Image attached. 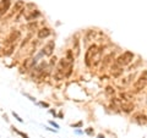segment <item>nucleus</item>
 <instances>
[{
  "label": "nucleus",
  "instance_id": "18",
  "mask_svg": "<svg viewBox=\"0 0 147 138\" xmlns=\"http://www.w3.org/2000/svg\"><path fill=\"white\" fill-rule=\"evenodd\" d=\"M114 93H115V90H114L113 88H112V87H107V88H105V94H107V95H109V96H113L114 95Z\"/></svg>",
  "mask_w": 147,
  "mask_h": 138
},
{
  "label": "nucleus",
  "instance_id": "10",
  "mask_svg": "<svg viewBox=\"0 0 147 138\" xmlns=\"http://www.w3.org/2000/svg\"><path fill=\"white\" fill-rule=\"evenodd\" d=\"M100 58H102V52H100V49H98V52L93 55V58H92L91 60V66H97L98 64L100 62Z\"/></svg>",
  "mask_w": 147,
  "mask_h": 138
},
{
  "label": "nucleus",
  "instance_id": "4",
  "mask_svg": "<svg viewBox=\"0 0 147 138\" xmlns=\"http://www.w3.org/2000/svg\"><path fill=\"white\" fill-rule=\"evenodd\" d=\"M34 64H36V60H34L33 58H28V59H26V60L24 61V64H22L21 72H27V71H30L31 68L34 66Z\"/></svg>",
  "mask_w": 147,
  "mask_h": 138
},
{
  "label": "nucleus",
  "instance_id": "17",
  "mask_svg": "<svg viewBox=\"0 0 147 138\" xmlns=\"http://www.w3.org/2000/svg\"><path fill=\"white\" fill-rule=\"evenodd\" d=\"M113 58H114V55H113V54H109V55H107V56H105V58L103 59V66H107L108 64L110 62V60H112Z\"/></svg>",
  "mask_w": 147,
  "mask_h": 138
},
{
  "label": "nucleus",
  "instance_id": "14",
  "mask_svg": "<svg viewBox=\"0 0 147 138\" xmlns=\"http://www.w3.org/2000/svg\"><path fill=\"white\" fill-rule=\"evenodd\" d=\"M120 98L124 102H132V100H134V96L130 93H120Z\"/></svg>",
  "mask_w": 147,
  "mask_h": 138
},
{
  "label": "nucleus",
  "instance_id": "6",
  "mask_svg": "<svg viewBox=\"0 0 147 138\" xmlns=\"http://www.w3.org/2000/svg\"><path fill=\"white\" fill-rule=\"evenodd\" d=\"M10 5H11V0H1L0 1V18L5 15V12L9 10Z\"/></svg>",
  "mask_w": 147,
  "mask_h": 138
},
{
  "label": "nucleus",
  "instance_id": "20",
  "mask_svg": "<svg viewBox=\"0 0 147 138\" xmlns=\"http://www.w3.org/2000/svg\"><path fill=\"white\" fill-rule=\"evenodd\" d=\"M36 26H37V23L34 22V23H31V25L28 26V28H30V29H33V28H36Z\"/></svg>",
  "mask_w": 147,
  "mask_h": 138
},
{
  "label": "nucleus",
  "instance_id": "12",
  "mask_svg": "<svg viewBox=\"0 0 147 138\" xmlns=\"http://www.w3.org/2000/svg\"><path fill=\"white\" fill-rule=\"evenodd\" d=\"M96 36H97V31H94V29H90V31H87V33H86V37H85V42H90V40H93L96 38Z\"/></svg>",
  "mask_w": 147,
  "mask_h": 138
},
{
  "label": "nucleus",
  "instance_id": "15",
  "mask_svg": "<svg viewBox=\"0 0 147 138\" xmlns=\"http://www.w3.org/2000/svg\"><path fill=\"white\" fill-rule=\"evenodd\" d=\"M13 49H15V45H13V44H9L7 47L4 49V55H5V56H9V55H11V54L13 53Z\"/></svg>",
  "mask_w": 147,
  "mask_h": 138
},
{
  "label": "nucleus",
  "instance_id": "11",
  "mask_svg": "<svg viewBox=\"0 0 147 138\" xmlns=\"http://www.w3.org/2000/svg\"><path fill=\"white\" fill-rule=\"evenodd\" d=\"M38 38L39 39H43V38H47L48 36H50V29L49 28H47V27H44V28H40L39 31H38Z\"/></svg>",
  "mask_w": 147,
  "mask_h": 138
},
{
  "label": "nucleus",
  "instance_id": "9",
  "mask_svg": "<svg viewBox=\"0 0 147 138\" xmlns=\"http://www.w3.org/2000/svg\"><path fill=\"white\" fill-rule=\"evenodd\" d=\"M123 67H120L119 65H117L115 62L112 65V70H110V72H112V75H113V77H119L123 73Z\"/></svg>",
  "mask_w": 147,
  "mask_h": 138
},
{
  "label": "nucleus",
  "instance_id": "13",
  "mask_svg": "<svg viewBox=\"0 0 147 138\" xmlns=\"http://www.w3.org/2000/svg\"><path fill=\"white\" fill-rule=\"evenodd\" d=\"M24 6H25V3L22 1V0H18V1H16L15 6H13V9H12V13L18 12V11H22V9H24Z\"/></svg>",
  "mask_w": 147,
  "mask_h": 138
},
{
  "label": "nucleus",
  "instance_id": "1",
  "mask_svg": "<svg viewBox=\"0 0 147 138\" xmlns=\"http://www.w3.org/2000/svg\"><path fill=\"white\" fill-rule=\"evenodd\" d=\"M132 60H134V54H132L131 52H125L124 54H121L114 62H115L117 65H119L120 67H124V66L129 65V64H131Z\"/></svg>",
  "mask_w": 147,
  "mask_h": 138
},
{
  "label": "nucleus",
  "instance_id": "22",
  "mask_svg": "<svg viewBox=\"0 0 147 138\" xmlns=\"http://www.w3.org/2000/svg\"><path fill=\"white\" fill-rule=\"evenodd\" d=\"M86 132H87V133H88V135H91V133H92V130H87Z\"/></svg>",
  "mask_w": 147,
  "mask_h": 138
},
{
  "label": "nucleus",
  "instance_id": "19",
  "mask_svg": "<svg viewBox=\"0 0 147 138\" xmlns=\"http://www.w3.org/2000/svg\"><path fill=\"white\" fill-rule=\"evenodd\" d=\"M55 62H57V58H55V56H54V58H52V59H50V65H54Z\"/></svg>",
  "mask_w": 147,
  "mask_h": 138
},
{
  "label": "nucleus",
  "instance_id": "8",
  "mask_svg": "<svg viewBox=\"0 0 147 138\" xmlns=\"http://www.w3.org/2000/svg\"><path fill=\"white\" fill-rule=\"evenodd\" d=\"M134 121L135 122H137L139 125H146L147 123V116L145 114H142V113H139V114H136V115H134Z\"/></svg>",
  "mask_w": 147,
  "mask_h": 138
},
{
  "label": "nucleus",
  "instance_id": "3",
  "mask_svg": "<svg viewBox=\"0 0 147 138\" xmlns=\"http://www.w3.org/2000/svg\"><path fill=\"white\" fill-rule=\"evenodd\" d=\"M98 47L96 44L93 45H91V47L88 48V50L86 52V55H85V62H86V65L87 66H91V60H92V58H93V55L98 52Z\"/></svg>",
  "mask_w": 147,
  "mask_h": 138
},
{
  "label": "nucleus",
  "instance_id": "21",
  "mask_svg": "<svg viewBox=\"0 0 147 138\" xmlns=\"http://www.w3.org/2000/svg\"><path fill=\"white\" fill-rule=\"evenodd\" d=\"M13 116H15V117H16V119H17V120L20 121V122H22V119H20V117H18V115H17V114H15V113H13Z\"/></svg>",
  "mask_w": 147,
  "mask_h": 138
},
{
  "label": "nucleus",
  "instance_id": "5",
  "mask_svg": "<svg viewBox=\"0 0 147 138\" xmlns=\"http://www.w3.org/2000/svg\"><path fill=\"white\" fill-rule=\"evenodd\" d=\"M54 47H55L54 40H49V42L45 44V47L43 48V54L45 56H52V54L54 52Z\"/></svg>",
  "mask_w": 147,
  "mask_h": 138
},
{
  "label": "nucleus",
  "instance_id": "7",
  "mask_svg": "<svg viewBox=\"0 0 147 138\" xmlns=\"http://www.w3.org/2000/svg\"><path fill=\"white\" fill-rule=\"evenodd\" d=\"M20 38V32L18 31H13V32H11L10 33V36L6 38V40H5V44H13V42H16V40Z\"/></svg>",
  "mask_w": 147,
  "mask_h": 138
},
{
  "label": "nucleus",
  "instance_id": "16",
  "mask_svg": "<svg viewBox=\"0 0 147 138\" xmlns=\"http://www.w3.org/2000/svg\"><path fill=\"white\" fill-rule=\"evenodd\" d=\"M39 15H40V12L36 10V11H32V12H31V15H27L26 18H27L28 21H31V20H33V18H36V17H38Z\"/></svg>",
  "mask_w": 147,
  "mask_h": 138
},
{
  "label": "nucleus",
  "instance_id": "2",
  "mask_svg": "<svg viewBox=\"0 0 147 138\" xmlns=\"http://www.w3.org/2000/svg\"><path fill=\"white\" fill-rule=\"evenodd\" d=\"M146 86H147V71H144L141 73V76L135 81L134 88L136 92H140L142 89H145Z\"/></svg>",
  "mask_w": 147,
  "mask_h": 138
}]
</instances>
